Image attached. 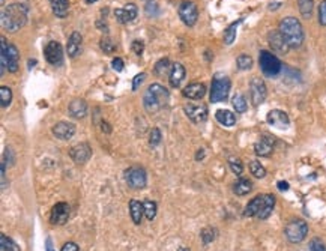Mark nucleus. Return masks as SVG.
I'll return each instance as SVG.
<instances>
[{"label": "nucleus", "mask_w": 326, "mask_h": 251, "mask_svg": "<svg viewBox=\"0 0 326 251\" xmlns=\"http://www.w3.org/2000/svg\"><path fill=\"white\" fill-rule=\"evenodd\" d=\"M29 17V8L24 3H11L2 11V26L11 33L18 32Z\"/></svg>", "instance_id": "nucleus-1"}, {"label": "nucleus", "mask_w": 326, "mask_h": 251, "mask_svg": "<svg viewBox=\"0 0 326 251\" xmlns=\"http://www.w3.org/2000/svg\"><path fill=\"white\" fill-rule=\"evenodd\" d=\"M168 98H170L168 91L161 85L155 83V85H151L147 88L146 94L143 96V105H144L147 113L154 115V113L160 111L161 108H164L167 105Z\"/></svg>", "instance_id": "nucleus-2"}, {"label": "nucleus", "mask_w": 326, "mask_h": 251, "mask_svg": "<svg viewBox=\"0 0 326 251\" xmlns=\"http://www.w3.org/2000/svg\"><path fill=\"white\" fill-rule=\"evenodd\" d=\"M278 31L283 35V38L286 39V42L289 44L290 48H299L302 45L305 35H304V27L298 18L286 17L284 20H281Z\"/></svg>", "instance_id": "nucleus-3"}, {"label": "nucleus", "mask_w": 326, "mask_h": 251, "mask_svg": "<svg viewBox=\"0 0 326 251\" xmlns=\"http://www.w3.org/2000/svg\"><path fill=\"white\" fill-rule=\"evenodd\" d=\"M230 78L227 75L218 72L214 75V80H212V86H211V102H223L228 98L230 94Z\"/></svg>", "instance_id": "nucleus-4"}, {"label": "nucleus", "mask_w": 326, "mask_h": 251, "mask_svg": "<svg viewBox=\"0 0 326 251\" xmlns=\"http://www.w3.org/2000/svg\"><path fill=\"white\" fill-rule=\"evenodd\" d=\"M259 63H260V69L263 71L264 75L268 77H275L280 74L281 71V62L280 59L272 54L271 51H266V50H261L260 56H259Z\"/></svg>", "instance_id": "nucleus-5"}, {"label": "nucleus", "mask_w": 326, "mask_h": 251, "mask_svg": "<svg viewBox=\"0 0 326 251\" xmlns=\"http://www.w3.org/2000/svg\"><path fill=\"white\" fill-rule=\"evenodd\" d=\"M286 238L289 239V242L292 244H299L302 242L307 235H308V224L304 220H293L290 221L287 226H286Z\"/></svg>", "instance_id": "nucleus-6"}, {"label": "nucleus", "mask_w": 326, "mask_h": 251, "mask_svg": "<svg viewBox=\"0 0 326 251\" xmlns=\"http://www.w3.org/2000/svg\"><path fill=\"white\" fill-rule=\"evenodd\" d=\"M177 12H179V17L181 20L184 21V24H187L188 27H193L197 23V18H198V9H197V5L194 2H182L177 8Z\"/></svg>", "instance_id": "nucleus-7"}, {"label": "nucleus", "mask_w": 326, "mask_h": 251, "mask_svg": "<svg viewBox=\"0 0 326 251\" xmlns=\"http://www.w3.org/2000/svg\"><path fill=\"white\" fill-rule=\"evenodd\" d=\"M125 181L130 185L131 188L141 189L146 187L147 184V176L146 172L141 167H130L125 172Z\"/></svg>", "instance_id": "nucleus-8"}, {"label": "nucleus", "mask_w": 326, "mask_h": 251, "mask_svg": "<svg viewBox=\"0 0 326 251\" xmlns=\"http://www.w3.org/2000/svg\"><path fill=\"white\" fill-rule=\"evenodd\" d=\"M45 59L47 62L53 66H61L64 63V51H62V45L57 41H50L44 50Z\"/></svg>", "instance_id": "nucleus-9"}, {"label": "nucleus", "mask_w": 326, "mask_h": 251, "mask_svg": "<svg viewBox=\"0 0 326 251\" xmlns=\"http://www.w3.org/2000/svg\"><path fill=\"white\" fill-rule=\"evenodd\" d=\"M250 95H251V102L253 105H260L261 102L266 99V85L264 81L259 78V77H254L250 83Z\"/></svg>", "instance_id": "nucleus-10"}, {"label": "nucleus", "mask_w": 326, "mask_h": 251, "mask_svg": "<svg viewBox=\"0 0 326 251\" xmlns=\"http://www.w3.org/2000/svg\"><path fill=\"white\" fill-rule=\"evenodd\" d=\"M268 42H269V47L272 48V51L277 53V54H287L289 50H290L289 44L286 42V39L283 38V35L280 33V31L269 32Z\"/></svg>", "instance_id": "nucleus-11"}, {"label": "nucleus", "mask_w": 326, "mask_h": 251, "mask_svg": "<svg viewBox=\"0 0 326 251\" xmlns=\"http://www.w3.org/2000/svg\"><path fill=\"white\" fill-rule=\"evenodd\" d=\"M69 157L77 164H84L92 157V148L87 143H78L69 149Z\"/></svg>", "instance_id": "nucleus-12"}, {"label": "nucleus", "mask_w": 326, "mask_h": 251, "mask_svg": "<svg viewBox=\"0 0 326 251\" xmlns=\"http://www.w3.org/2000/svg\"><path fill=\"white\" fill-rule=\"evenodd\" d=\"M185 113L191 119V122H194V124H203L208 119V107L203 105V104H200V105H194V104L185 105Z\"/></svg>", "instance_id": "nucleus-13"}, {"label": "nucleus", "mask_w": 326, "mask_h": 251, "mask_svg": "<svg viewBox=\"0 0 326 251\" xmlns=\"http://www.w3.org/2000/svg\"><path fill=\"white\" fill-rule=\"evenodd\" d=\"M69 218V206L65 202H61V203H56L51 209V215H50V221L53 224H57V226H62L65 224L66 221Z\"/></svg>", "instance_id": "nucleus-14"}, {"label": "nucleus", "mask_w": 326, "mask_h": 251, "mask_svg": "<svg viewBox=\"0 0 326 251\" xmlns=\"http://www.w3.org/2000/svg\"><path fill=\"white\" fill-rule=\"evenodd\" d=\"M137 14H138V9L134 3H127L124 8H119L114 11V15L117 18L119 23L122 24H127V23H131L137 18Z\"/></svg>", "instance_id": "nucleus-15"}, {"label": "nucleus", "mask_w": 326, "mask_h": 251, "mask_svg": "<svg viewBox=\"0 0 326 251\" xmlns=\"http://www.w3.org/2000/svg\"><path fill=\"white\" fill-rule=\"evenodd\" d=\"M268 124L280 129H286L290 125V119L286 111L283 110H271L268 113Z\"/></svg>", "instance_id": "nucleus-16"}, {"label": "nucleus", "mask_w": 326, "mask_h": 251, "mask_svg": "<svg viewBox=\"0 0 326 251\" xmlns=\"http://www.w3.org/2000/svg\"><path fill=\"white\" fill-rule=\"evenodd\" d=\"M274 137L271 135H263L260 137V140L254 145V152L259 155V157H269L274 151Z\"/></svg>", "instance_id": "nucleus-17"}, {"label": "nucleus", "mask_w": 326, "mask_h": 251, "mask_svg": "<svg viewBox=\"0 0 326 251\" xmlns=\"http://www.w3.org/2000/svg\"><path fill=\"white\" fill-rule=\"evenodd\" d=\"M53 134L59 140H69L75 134V125L69 122H57L53 126Z\"/></svg>", "instance_id": "nucleus-18"}, {"label": "nucleus", "mask_w": 326, "mask_h": 251, "mask_svg": "<svg viewBox=\"0 0 326 251\" xmlns=\"http://www.w3.org/2000/svg\"><path fill=\"white\" fill-rule=\"evenodd\" d=\"M81 35L78 32H72L69 39H68V44H66V51H68V56L69 58H77L80 54V50H81Z\"/></svg>", "instance_id": "nucleus-19"}, {"label": "nucleus", "mask_w": 326, "mask_h": 251, "mask_svg": "<svg viewBox=\"0 0 326 251\" xmlns=\"http://www.w3.org/2000/svg\"><path fill=\"white\" fill-rule=\"evenodd\" d=\"M274 206H275V197H274L272 194H263L260 211H259V214H257V218H259V220H266V218L272 214Z\"/></svg>", "instance_id": "nucleus-20"}, {"label": "nucleus", "mask_w": 326, "mask_h": 251, "mask_svg": "<svg viewBox=\"0 0 326 251\" xmlns=\"http://www.w3.org/2000/svg\"><path fill=\"white\" fill-rule=\"evenodd\" d=\"M184 78H185V68H184V65H181V63L171 65L170 78H168L170 86H171V88H179L181 83L184 81Z\"/></svg>", "instance_id": "nucleus-21"}, {"label": "nucleus", "mask_w": 326, "mask_h": 251, "mask_svg": "<svg viewBox=\"0 0 326 251\" xmlns=\"http://www.w3.org/2000/svg\"><path fill=\"white\" fill-rule=\"evenodd\" d=\"M204 95H206V86L203 83H193L184 89V96L188 99L197 101V99H201Z\"/></svg>", "instance_id": "nucleus-22"}, {"label": "nucleus", "mask_w": 326, "mask_h": 251, "mask_svg": "<svg viewBox=\"0 0 326 251\" xmlns=\"http://www.w3.org/2000/svg\"><path fill=\"white\" fill-rule=\"evenodd\" d=\"M69 115L75 119H83L87 115V104L83 99H74L69 104Z\"/></svg>", "instance_id": "nucleus-23"}, {"label": "nucleus", "mask_w": 326, "mask_h": 251, "mask_svg": "<svg viewBox=\"0 0 326 251\" xmlns=\"http://www.w3.org/2000/svg\"><path fill=\"white\" fill-rule=\"evenodd\" d=\"M18 63H20V54L18 50L14 44H9L8 47V71L9 72H17L18 71Z\"/></svg>", "instance_id": "nucleus-24"}, {"label": "nucleus", "mask_w": 326, "mask_h": 251, "mask_svg": "<svg viewBox=\"0 0 326 251\" xmlns=\"http://www.w3.org/2000/svg\"><path fill=\"white\" fill-rule=\"evenodd\" d=\"M130 212L131 218L134 221V224H140L143 215H144V205H143L141 202H138V200H131Z\"/></svg>", "instance_id": "nucleus-25"}, {"label": "nucleus", "mask_w": 326, "mask_h": 251, "mask_svg": "<svg viewBox=\"0 0 326 251\" xmlns=\"http://www.w3.org/2000/svg\"><path fill=\"white\" fill-rule=\"evenodd\" d=\"M53 12L59 18H65L69 11V0H50Z\"/></svg>", "instance_id": "nucleus-26"}, {"label": "nucleus", "mask_w": 326, "mask_h": 251, "mask_svg": "<svg viewBox=\"0 0 326 251\" xmlns=\"http://www.w3.org/2000/svg\"><path fill=\"white\" fill-rule=\"evenodd\" d=\"M217 121L224 126H233L236 124V116L230 110H218L215 113Z\"/></svg>", "instance_id": "nucleus-27"}, {"label": "nucleus", "mask_w": 326, "mask_h": 251, "mask_svg": "<svg viewBox=\"0 0 326 251\" xmlns=\"http://www.w3.org/2000/svg\"><path fill=\"white\" fill-rule=\"evenodd\" d=\"M253 189V184L250 179H245V178H241L234 185H233V191L236 196H247L248 192H251Z\"/></svg>", "instance_id": "nucleus-28"}, {"label": "nucleus", "mask_w": 326, "mask_h": 251, "mask_svg": "<svg viewBox=\"0 0 326 251\" xmlns=\"http://www.w3.org/2000/svg\"><path fill=\"white\" fill-rule=\"evenodd\" d=\"M261 199H263V196H257V197H254V199L247 205L245 212H244L245 217H257V214H259V211H260Z\"/></svg>", "instance_id": "nucleus-29"}, {"label": "nucleus", "mask_w": 326, "mask_h": 251, "mask_svg": "<svg viewBox=\"0 0 326 251\" xmlns=\"http://www.w3.org/2000/svg\"><path fill=\"white\" fill-rule=\"evenodd\" d=\"M298 6H299V12L302 14L304 18H310L313 14V8H314V0H298Z\"/></svg>", "instance_id": "nucleus-30"}, {"label": "nucleus", "mask_w": 326, "mask_h": 251, "mask_svg": "<svg viewBox=\"0 0 326 251\" xmlns=\"http://www.w3.org/2000/svg\"><path fill=\"white\" fill-rule=\"evenodd\" d=\"M231 104H233V108H234L238 113H244V111H247V108H248V104H247L245 96L241 94H238L233 96Z\"/></svg>", "instance_id": "nucleus-31"}, {"label": "nucleus", "mask_w": 326, "mask_h": 251, "mask_svg": "<svg viewBox=\"0 0 326 251\" xmlns=\"http://www.w3.org/2000/svg\"><path fill=\"white\" fill-rule=\"evenodd\" d=\"M155 74L160 75V77H164L165 74H168L171 71V65H170V61L167 58L164 59H160L158 62L155 63V68H154Z\"/></svg>", "instance_id": "nucleus-32"}, {"label": "nucleus", "mask_w": 326, "mask_h": 251, "mask_svg": "<svg viewBox=\"0 0 326 251\" xmlns=\"http://www.w3.org/2000/svg\"><path fill=\"white\" fill-rule=\"evenodd\" d=\"M0 245H2V251H20V247L5 233L0 235Z\"/></svg>", "instance_id": "nucleus-33"}, {"label": "nucleus", "mask_w": 326, "mask_h": 251, "mask_svg": "<svg viewBox=\"0 0 326 251\" xmlns=\"http://www.w3.org/2000/svg\"><path fill=\"white\" fill-rule=\"evenodd\" d=\"M239 23H241V20L231 23L227 29H226V32H224V44H227V45H231V44H233V41L236 39V29H238Z\"/></svg>", "instance_id": "nucleus-34"}, {"label": "nucleus", "mask_w": 326, "mask_h": 251, "mask_svg": "<svg viewBox=\"0 0 326 251\" xmlns=\"http://www.w3.org/2000/svg\"><path fill=\"white\" fill-rule=\"evenodd\" d=\"M0 41H2V54H0V61H2L0 66H2V69H0V74L3 75L6 68H8V47H9V44L6 42V39L3 36L0 38Z\"/></svg>", "instance_id": "nucleus-35"}, {"label": "nucleus", "mask_w": 326, "mask_h": 251, "mask_svg": "<svg viewBox=\"0 0 326 251\" xmlns=\"http://www.w3.org/2000/svg\"><path fill=\"white\" fill-rule=\"evenodd\" d=\"M250 172H251V175H253L254 178H257V179H261V178L266 176V169L261 165L259 161H251V162H250Z\"/></svg>", "instance_id": "nucleus-36"}, {"label": "nucleus", "mask_w": 326, "mask_h": 251, "mask_svg": "<svg viewBox=\"0 0 326 251\" xmlns=\"http://www.w3.org/2000/svg\"><path fill=\"white\" fill-rule=\"evenodd\" d=\"M144 215L149 221H152L157 217V203L152 202V200H146L144 203Z\"/></svg>", "instance_id": "nucleus-37"}, {"label": "nucleus", "mask_w": 326, "mask_h": 251, "mask_svg": "<svg viewBox=\"0 0 326 251\" xmlns=\"http://www.w3.org/2000/svg\"><path fill=\"white\" fill-rule=\"evenodd\" d=\"M99 45H101V50H102L105 54H111V53H114L116 48H117L116 44H114L108 36H104V38L101 39V44H99Z\"/></svg>", "instance_id": "nucleus-38"}, {"label": "nucleus", "mask_w": 326, "mask_h": 251, "mask_svg": "<svg viewBox=\"0 0 326 251\" xmlns=\"http://www.w3.org/2000/svg\"><path fill=\"white\" fill-rule=\"evenodd\" d=\"M12 101V91L6 86H2L0 88V102H2V107L6 108Z\"/></svg>", "instance_id": "nucleus-39"}, {"label": "nucleus", "mask_w": 326, "mask_h": 251, "mask_svg": "<svg viewBox=\"0 0 326 251\" xmlns=\"http://www.w3.org/2000/svg\"><path fill=\"white\" fill-rule=\"evenodd\" d=\"M236 63H238V68L241 71H247V69H251L253 66V59L248 56V54H241L238 59H236Z\"/></svg>", "instance_id": "nucleus-40"}, {"label": "nucleus", "mask_w": 326, "mask_h": 251, "mask_svg": "<svg viewBox=\"0 0 326 251\" xmlns=\"http://www.w3.org/2000/svg\"><path fill=\"white\" fill-rule=\"evenodd\" d=\"M144 11H146L147 17H152V18H154V17H158V14H160V6H158V2H157V0H147Z\"/></svg>", "instance_id": "nucleus-41"}, {"label": "nucleus", "mask_w": 326, "mask_h": 251, "mask_svg": "<svg viewBox=\"0 0 326 251\" xmlns=\"http://www.w3.org/2000/svg\"><path fill=\"white\" fill-rule=\"evenodd\" d=\"M215 230L214 229H211V227H208V229H204L203 232H201V241H203V244L204 245H208V244H211L214 239H215Z\"/></svg>", "instance_id": "nucleus-42"}, {"label": "nucleus", "mask_w": 326, "mask_h": 251, "mask_svg": "<svg viewBox=\"0 0 326 251\" xmlns=\"http://www.w3.org/2000/svg\"><path fill=\"white\" fill-rule=\"evenodd\" d=\"M161 131L158 129V128H154L152 131H151V135H149V143H151V146H158L160 143H161Z\"/></svg>", "instance_id": "nucleus-43"}, {"label": "nucleus", "mask_w": 326, "mask_h": 251, "mask_svg": "<svg viewBox=\"0 0 326 251\" xmlns=\"http://www.w3.org/2000/svg\"><path fill=\"white\" fill-rule=\"evenodd\" d=\"M228 164H230V169H231V172H233L234 175H242V172H244V165H242L241 159L230 158Z\"/></svg>", "instance_id": "nucleus-44"}, {"label": "nucleus", "mask_w": 326, "mask_h": 251, "mask_svg": "<svg viewBox=\"0 0 326 251\" xmlns=\"http://www.w3.org/2000/svg\"><path fill=\"white\" fill-rule=\"evenodd\" d=\"M131 50H132V53H134V54L141 56V54H143V51H144V42H143V41H138V39L132 41V44H131Z\"/></svg>", "instance_id": "nucleus-45"}, {"label": "nucleus", "mask_w": 326, "mask_h": 251, "mask_svg": "<svg viewBox=\"0 0 326 251\" xmlns=\"http://www.w3.org/2000/svg\"><path fill=\"white\" fill-rule=\"evenodd\" d=\"M310 251H326L325 244L319 238H314L310 244Z\"/></svg>", "instance_id": "nucleus-46"}, {"label": "nucleus", "mask_w": 326, "mask_h": 251, "mask_svg": "<svg viewBox=\"0 0 326 251\" xmlns=\"http://www.w3.org/2000/svg\"><path fill=\"white\" fill-rule=\"evenodd\" d=\"M319 23L326 26V0H323L319 6Z\"/></svg>", "instance_id": "nucleus-47"}, {"label": "nucleus", "mask_w": 326, "mask_h": 251, "mask_svg": "<svg viewBox=\"0 0 326 251\" xmlns=\"http://www.w3.org/2000/svg\"><path fill=\"white\" fill-rule=\"evenodd\" d=\"M144 78H146V74H144V72L135 75V77H134V81H132V91H137V89L141 86V83L144 81Z\"/></svg>", "instance_id": "nucleus-48"}, {"label": "nucleus", "mask_w": 326, "mask_h": 251, "mask_svg": "<svg viewBox=\"0 0 326 251\" xmlns=\"http://www.w3.org/2000/svg\"><path fill=\"white\" fill-rule=\"evenodd\" d=\"M111 66H113L114 71H122L124 69V61L121 58H114L113 62H111Z\"/></svg>", "instance_id": "nucleus-49"}, {"label": "nucleus", "mask_w": 326, "mask_h": 251, "mask_svg": "<svg viewBox=\"0 0 326 251\" xmlns=\"http://www.w3.org/2000/svg\"><path fill=\"white\" fill-rule=\"evenodd\" d=\"M78 245L77 244H74V242H66L65 245L62 247V251H78Z\"/></svg>", "instance_id": "nucleus-50"}, {"label": "nucleus", "mask_w": 326, "mask_h": 251, "mask_svg": "<svg viewBox=\"0 0 326 251\" xmlns=\"http://www.w3.org/2000/svg\"><path fill=\"white\" fill-rule=\"evenodd\" d=\"M101 129H102L104 132H107V134H110V132H111V128H110V125H108L107 122H104V121L101 122Z\"/></svg>", "instance_id": "nucleus-51"}, {"label": "nucleus", "mask_w": 326, "mask_h": 251, "mask_svg": "<svg viewBox=\"0 0 326 251\" xmlns=\"http://www.w3.org/2000/svg\"><path fill=\"white\" fill-rule=\"evenodd\" d=\"M278 189H281V191H287V189H289V184H287V182H284V181H280V182H278Z\"/></svg>", "instance_id": "nucleus-52"}, {"label": "nucleus", "mask_w": 326, "mask_h": 251, "mask_svg": "<svg viewBox=\"0 0 326 251\" xmlns=\"http://www.w3.org/2000/svg\"><path fill=\"white\" fill-rule=\"evenodd\" d=\"M203 155H204V154H203V152H198V154H197V159H200V158H203Z\"/></svg>", "instance_id": "nucleus-53"}, {"label": "nucleus", "mask_w": 326, "mask_h": 251, "mask_svg": "<svg viewBox=\"0 0 326 251\" xmlns=\"http://www.w3.org/2000/svg\"><path fill=\"white\" fill-rule=\"evenodd\" d=\"M87 3H95V2H98V0H86Z\"/></svg>", "instance_id": "nucleus-54"}, {"label": "nucleus", "mask_w": 326, "mask_h": 251, "mask_svg": "<svg viewBox=\"0 0 326 251\" xmlns=\"http://www.w3.org/2000/svg\"><path fill=\"white\" fill-rule=\"evenodd\" d=\"M179 251H190V250H188V248H181Z\"/></svg>", "instance_id": "nucleus-55"}, {"label": "nucleus", "mask_w": 326, "mask_h": 251, "mask_svg": "<svg viewBox=\"0 0 326 251\" xmlns=\"http://www.w3.org/2000/svg\"><path fill=\"white\" fill-rule=\"evenodd\" d=\"M0 2H2V5H3V3H5V0H0Z\"/></svg>", "instance_id": "nucleus-56"}]
</instances>
